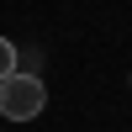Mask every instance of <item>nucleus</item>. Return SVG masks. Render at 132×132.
<instances>
[{"label": "nucleus", "instance_id": "obj_1", "mask_svg": "<svg viewBox=\"0 0 132 132\" xmlns=\"http://www.w3.org/2000/svg\"><path fill=\"white\" fill-rule=\"evenodd\" d=\"M42 106H48V85H42L37 74L16 69L0 85V116H5V122H32V116H42Z\"/></svg>", "mask_w": 132, "mask_h": 132}, {"label": "nucleus", "instance_id": "obj_2", "mask_svg": "<svg viewBox=\"0 0 132 132\" xmlns=\"http://www.w3.org/2000/svg\"><path fill=\"white\" fill-rule=\"evenodd\" d=\"M11 74H16V42H5V37H0V85H5Z\"/></svg>", "mask_w": 132, "mask_h": 132}]
</instances>
